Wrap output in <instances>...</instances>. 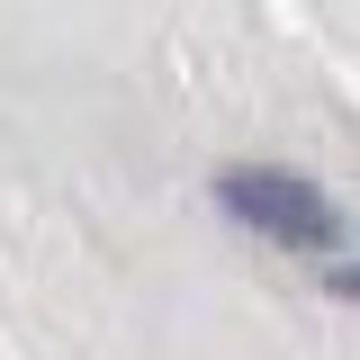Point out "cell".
Masks as SVG:
<instances>
[{
    "instance_id": "1",
    "label": "cell",
    "mask_w": 360,
    "mask_h": 360,
    "mask_svg": "<svg viewBox=\"0 0 360 360\" xmlns=\"http://www.w3.org/2000/svg\"><path fill=\"white\" fill-rule=\"evenodd\" d=\"M217 207L234 225L270 234V243H297V252H315V243L342 234L333 198H324L307 172H288V162H234V172H217Z\"/></svg>"
},
{
    "instance_id": "2",
    "label": "cell",
    "mask_w": 360,
    "mask_h": 360,
    "mask_svg": "<svg viewBox=\"0 0 360 360\" xmlns=\"http://www.w3.org/2000/svg\"><path fill=\"white\" fill-rule=\"evenodd\" d=\"M333 288H342V297H360V262H352V270H333Z\"/></svg>"
}]
</instances>
